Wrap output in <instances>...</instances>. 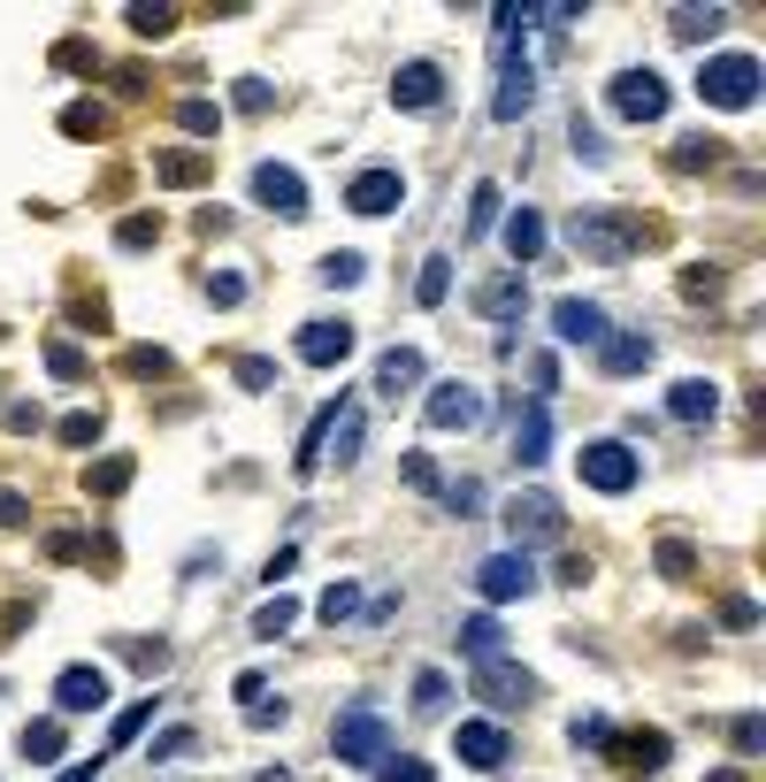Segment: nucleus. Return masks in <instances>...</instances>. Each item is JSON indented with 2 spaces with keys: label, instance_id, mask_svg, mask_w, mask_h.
Instances as JSON below:
<instances>
[{
  "label": "nucleus",
  "instance_id": "f257e3e1",
  "mask_svg": "<svg viewBox=\"0 0 766 782\" xmlns=\"http://www.w3.org/2000/svg\"><path fill=\"white\" fill-rule=\"evenodd\" d=\"M759 93H766L759 54H713V62L698 69V100H705V108H729V116H736V108H752Z\"/></svg>",
  "mask_w": 766,
  "mask_h": 782
},
{
  "label": "nucleus",
  "instance_id": "f03ea898",
  "mask_svg": "<svg viewBox=\"0 0 766 782\" xmlns=\"http://www.w3.org/2000/svg\"><path fill=\"white\" fill-rule=\"evenodd\" d=\"M384 744H391V729H384V706H376V698H353V706L337 714V729H330V752H337L345 768H376Z\"/></svg>",
  "mask_w": 766,
  "mask_h": 782
},
{
  "label": "nucleus",
  "instance_id": "7ed1b4c3",
  "mask_svg": "<svg viewBox=\"0 0 766 782\" xmlns=\"http://www.w3.org/2000/svg\"><path fill=\"white\" fill-rule=\"evenodd\" d=\"M568 238H575V254H591V261H628L636 238H644V223H636V215H606V207H591V215L568 223Z\"/></svg>",
  "mask_w": 766,
  "mask_h": 782
},
{
  "label": "nucleus",
  "instance_id": "20e7f679",
  "mask_svg": "<svg viewBox=\"0 0 766 782\" xmlns=\"http://www.w3.org/2000/svg\"><path fill=\"white\" fill-rule=\"evenodd\" d=\"M575 469H583V483H591V491H606V499H621V491H636V475H644V461H636V453H628L621 438H591Z\"/></svg>",
  "mask_w": 766,
  "mask_h": 782
},
{
  "label": "nucleus",
  "instance_id": "39448f33",
  "mask_svg": "<svg viewBox=\"0 0 766 782\" xmlns=\"http://www.w3.org/2000/svg\"><path fill=\"white\" fill-rule=\"evenodd\" d=\"M606 100H613L621 124H659V116H667V77H659V69H621Z\"/></svg>",
  "mask_w": 766,
  "mask_h": 782
},
{
  "label": "nucleus",
  "instance_id": "423d86ee",
  "mask_svg": "<svg viewBox=\"0 0 766 782\" xmlns=\"http://www.w3.org/2000/svg\"><path fill=\"white\" fill-rule=\"evenodd\" d=\"M475 591L483 599H529L537 591V560L529 553H490V560H475Z\"/></svg>",
  "mask_w": 766,
  "mask_h": 782
},
{
  "label": "nucleus",
  "instance_id": "0eeeda50",
  "mask_svg": "<svg viewBox=\"0 0 766 782\" xmlns=\"http://www.w3.org/2000/svg\"><path fill=\"white\" fill-rule=\"evenodd\" d=\"M498 54H506V62H498L506 77H498V100H490V116H498V124H521V116H529V100H537V77H529V54H514L506 39H498Z\"/></svg>",
  "mask_w": 766,
  "mask_h": 782
},
{
  "label": "nucleus",
  "instance_id": "6e6552de",
  "mask_svg": "<svg viewBox=\"0 0 766 782\" xmlns=\"http://www.w3.org/2000/svg\"><path fill=\"white\" fill-rule=\"evenodd\" d=\"M54 706H62V714H100V706H108V667H85V660L62 667V675H54Z\"/></svg>",
  "mask_w": 766,
  "mask_h": 782
},
{
  "label": "nucleus",
  "instance_id": "1a4fd4ad",
  "mask_svg": "<svg viewBox=\"0 0 766 782\" xmlns=\"http://www.w3.org/2000/svg\"><path fill=\"white\" fill-rule=\"evenodd\" d=\"M560 522H568V514H560V499H544V491H521V499L506 506V529H514L521 545H537V537H560Z\"/></svg>",
  "mask_w": 766,
  "mask_h": 782
},
{
  "label": "nucleus",
  "instance_id": "9d476101",
  "mask_svg": "<svg viewBox=\"0 0 766 782\" xmlns=\"http://www.w3.org/2000/svg\"><path fill=\"white\" fill-rule=\"evenodd\" d=\"M253 200L300 223V215H306V184H300V169H277V161H261V169H253Z\"/></svg>",
  "mask_w": 766,
  "mask_h": 782
},
{
  "label": "nucleus",
  "instance_id": "9b49d317",
  "mask_svg": "<svg viewBox=\"0 0 766 782\" xmlns=\"http://www.w3.org/2000/svg\"><path fill=\"white\" fill-rule=\"evenodd\" d=\"M345 200H353V215H391V207L407 200V176H399V169H360Z\"/></svg>",
  "mask_w": 766,
  "mask_h": 782
},
{
  "label": "nucleus",
  "instance_id": "f8f14e48",
  "mask_svg": "<svg viewBox=\"0 0 766 782\" xmlns=\"http://www.w3.org/2000/svg\"><path fill=\"white\" fill-rule=\"evenodd\" d=\"M537 683H529V667H506V660H475V698L483 706H521Z\"/></svg>",
  "mask_w": 766,
  "mask_h": 782
},
{
  "label": "nucleus",
  "instance_id": "ddd939ff",
  "mask_svg": "<svg viewBox=\"0 0 766 782\" xmlns=\"http://www.w3.org/2000/svg\"><path fill=\"white\" fill-rule=\"evenodd\" d=\"M552 338H568V345H606V308H598V300H560V308H552Z\"/></svg>",
  "mask_w": 766,
  "mask_h": 782
},
{
  "label": "nucleus",
  "instance_id": "4468645a",
  "mask_svg": "<svg viewBox=\"0 0 766 782\" xmlns=\"http://www.w3.org/2000/svg\"><path fill=\"white\" fill-rule=\"evenodd\" d=\"M606 752H621V760H628L636 775H659V768L675 760V744H667L659 729H613V744H606Z\"/></svg>",
  "mask_w": 766,
  "mask_h": 782
},
{
  "label": "nucleus",
  "instance_id": "2eb2a0df",
  "mask_svg": "<svg viewBox=\"0 0 766 782\" xmlns=\"http://www.w3.org/2000/svg\"><path fill=\"white\" fill-rule=\"evenodd\" d=\"M453 752L467 760V768H506V729L498 721H460V737H453Z\"/></svg>",
  "mask_w": 766,
  "mask_h": 782
},
{
  "label": "nucleus",
  "instance_id": "dca6fc26",
  "mask_svg": "<svg viewBox=\"0 0 766 782\" xmlns=\"http://www.w3.org/2000/svg\"><path fill=\"white\" fill-rule=\"evenodd\" d=\"M353 353V322H306L300 330V361L306 368H337Z\"/></svg>",
  "mask_w": 766,
  "mask_h": 782
},
{
  "label": "nucleus",
  "instance_id": "f3484780",
  "mask_svg": "<svg viewBox=\"0 0 766 782\" xmlns=\"http://www.w3.org/2000/svg\"><path fill=\"white\" fill-rule=\"evenodd\" d=\"M391 100H399V108H438V100H445V69H438V62H407V69L391 77Z\"/></svg>",
  "mask_w": 766,
  "mask_h": 782
},
{
  "label": "nucleus",
  "instance_id": "a211bd4d",
  "mask_svg": "<svg viewBox=\"0 0 766 782\" xmlns=\"http://www.w3.org/2000/svg\"><path fill=\"white\" fill-rule=\"evenodd\" d=\"M544 453H552V415H544V399H529L521 422H514V461L521 469H544Z\"/></svg>",
  "mask_w": 766,
  "mask_h": 782
},
{
  "label": "nucleus",
  "instance_id": "6ab92c4d",
  "mask_svg": "<svg viewBox=\"0 0 766 782\" xmlns=\"http://www.w3.org/2000/svg\"><path fill=\"white\" fill-rule=\"evenodd\" d=\"M483 415V392H467V384H438L430 392V430H467Z\"/></svg>",
  "mask_w": 766,
  "mask_h": 782
},
{
  "label": "nucleus",
  "instance_id": "aec40b11",
  "mask_svg": "<svg viewBox=\"0 0 766 782\" xmlns=\"http://www.w3.org/2000/svg\"><path fill=\"white\" fill-rule=\"evenodd\" d=\"M475 308L490 314V322H514V314L529 308V285H521V269H514V277H490V285H475Z\"/></svg>",
  "mask_w": 766,
  "mask_h": 782
},
{
  "label": "nucleus",
  "instance_id": "412c9836",
  "mask_svg": "<svg viewBox=\"0 0 766 782\" xmlns=\"http://www.w3.org/2000/svg\"><path fill=\"white\" fill-rule=\"evenodd\" d=\"M414 384H422V353H414V345H391V353L376 361V392L399 399V392H414Z\"/></svg>",
  "mask_w": 766,
  "mask_h": 782
},
{
  "label": "nucleus",
  "instance_id": "4be33fe9",
  "mask_svg": "<svg viewBox=\"0 0 766 782\" xmlns=\"http://www.w3.org/2000/svg\"><path fill=\"white\" fill-rule=\"evenodd\" d=\"M667 415H675V422H713V415H721V392L698 384V376H682V384L667 392Z\"/></svg>",
  "mask_w": 766,
  "mask_h": 782
},
{
  "label": "nucleus",
  "instance_id": "5701e85b",
  "mask_svg": "<svg viewBox=\"0 0 766 782\" xmlns=\"http://www.w3.org/2000/svg\"><path fill=\"white\" fill-rule=\"evenodd\" d=\"M644 361H651V338H644V330H621V338L606 330V345H598V368H606V376H628V368H644Z\"/></svg>",
  "mask_w": 766,
  "mask_h": 782
},
{
  "label": "nucleus",
  "instance_id": "b1692460",
  "mask_svg": "<svg viewBox=\"0 0 766 782\" xmlns=\"http://www.w3.org/2000/svg\"><path fill=\"white\" fill-rule=\"evenodd\" d=\"M506 254H514V269L544 254V215H537V207H514V215H506Z\"/></svg>",
  "mask_w": 766,
  "mask_h": 782
},
{
  "label": "nucleus",
  "instance_id": "393cba45",
  "mask_svg": "<svg viewBox=\"0 0 766 782\" xmlns=\"http://www.w3.org/2000/svg\"><path fill=\"white\" fill-rule=\"evenodd\" d=\"M460 652H467V660H498V652H506V622L467 614V622H460Z\"/></svg>",
  "mask_w": 766,
  "mask_h": 782
},
{
  "label": "nucleus",
  "instance_id": "a878e982",
  "mask_svg": "<svg viewBox=\"0 0 766 782\" xmlns=\"http://www.w3.org/2000/svg\"><path fill=\"white\" fill-rule=\"evenodd\" d=\"M15 752H23V760H31V768H54V760H62V721H31V729H23V744H15Z\"/></svg>",
  "mask_w": 766,
  "mask_h": 782
},
{
  "label": "nucleus",
  "instance_id": "bb28decb",
  "mask_svg": "<svg viewBox=\"0 0 766 782\" xmlns=\"http://www.w3.org/2000/svg\"><path fill=\"white\" fill-rule=\"evenodd\" d=\"M721 23H729V8H675L667 31H675V39H713Z\"/></svg>",
  "mask_w": 766,
  "mask_h": 782
},
{
  "label": "nucleus",
  "instance_id": "cd10ccee",
  "mask_svg": "<svg viewBox=\"0 0 766 782\" xmlns=\"http://www.w3.org/2000/svg\"><path fill=\"white\" fill-rule=\"evenodd\" d=\"M445 292H453V254H430V269H422L414 300H422V308H445Z\"/></svg>",
  "mask_w": 766,
  "mask_h": 782
},
{
  "label": "nucleus",
  "instance_id": "c85d7f7f",
  "mask_svg": "<svg viewBox=\"0 0 766 782\" xmlns=\"http://www.w3.org/2000/svg\"><path fill=\"white\" fill-rule=\"evenodd\" d=\"M729 744H736V760H759L766 752V721L759 714H736V721H729Z\"/></svg>",
  "mask_w": 766,
  "mask_h": 782
},
{
  "label": "nucleus",
  "instance_id": "c756f323",
  "mask_svg": "<svg viewBox=\"0 0 766 782\" xmlns=\"http://www.w3.org/2000/svg\"><path fill=\"white\" fill-rule=\"evenodd\" d=\"M123 483H131V453H108V461H100V469L85 475V491H100V499H116V491H123Z\"/></svg>",
  "mask_w": 766,
  "mask_h": 782
},
{
  "label": "nucleus",
  "instance_id": "7c9ffc66",
  "mask_svg": "<svg viewBox=\"0 0 766 782\" xmlns=\"http://www.w3.org/2000/svg\"><path fill=\"white\" fill-rule=\"evenodd\" d=\"M62 131H69V139H100V131H108V108H100V100H77V108L62 116Z\"/></svg>",
  "mask_w": 766,
  "mask_h": 782
},
{
  "label": "nucleus",
  "instance_id": "2f4dec72",
  "mask_svg": "<svg viewBox=\"0 0 766 782\" xmlns=\"http://www.w3.org/2000/svg\"><path fill=\"white\" fill-rule=\"evenodd\" d=\"M353 614H360V583H330L322 591V622L337 629V622H353Z\"/></svg>",
  "mask_w": 766,
  "mask_h": 782
},
{
  "label": "nucleus",
  "instance_id": "473e14b6",
  "mask_svg": "<svg viewBox=\"0 0 766 782\" xmlns=\"http://www.w3.org/2000/svg\"><path fill=\"white\" fill-rule=\"evenodd\" d=\"M54 62H62V69H77V77H100V46H85V39H62V46H54Z\"/></svg>",
  "mask_w": 766,
  "mask_h": 782
},
{
  "label": "nucleus",
  "instance_id": "72a5a7b5",
  "mask_svg": "<svg viewBox=\"0 0 766 782\" xmlns=\"http://www.w3.org/2000/svg\"><path fill=\"white\" fill-rule=\"evenodd\" d=\"M46 368H54L62 384H85V353H77L69 338H54V345H46Z\"/></svg>",
  "mask_w": 766,
  "mask_h": 782
},
{
  "label": "nucleus",
  "instance_id": "f704fd0d",
  "mask_svg": "<svg viewBox=\"0 0 766 782\" xmlns=\"http://www.w3.org/2000/svg\"><path fill=\"white\" fill-rule=\"evenodd\" d=\"M568 737H575L583 752H606V744H613V721H606V714H575V729H568Z\"/></svg>",
  "mask_w": 766,
  "mask_h": 782
},
{
  "label": "nucleus",
  "instance_id": "c9c22d12",
  "mask_svg": "<svg viewBox=\"0 0 766 782\" xmlns=\"http://www.w3.org/2000/svg\"><path fill=\"white\" fill-rule=\"evenodd\" d=\"M153 176H169V184H199V176H207V161H192V154H153Z\"/></svg>",
  "mask_w": 766,
  "mask_h": 782
},
{
  "label": "nucleus",
  "instance_id": "e433bc0d",
  "mask_svg": "<svg viewBox=\"0 0 766 782\" xmlns=\"http://www.w3.org/2000/svg\"><path fill=\"white\" fill-rule=\"evenodd\" d=\"M292 622H300V607H292V599H269V607L253 614V636H284Z\"/></svg>",
  "mask_w": 766,
  "mask_h": 782
},
{
  "label": "nucleus",
  "instance_id": "4c0bfd02",
  "mask_svg": "<svg viewBox=\"0 0 766 782\" xmlns=\"http://www.w3.org/2000/svg\"><path fill=\"white\" fill-rule=\"evenodd\" d=\"M176 124H184L192 139H215V131H223V116H215L207 100H184V108H176Z\"/></svg>",
  "mask_w": 766,
  "mask_h": 782
},
{
  "label": "nucleus",
  "instance_id": "58836bf2",
  "mask_svg": "<svg viewBox=\"0 0 766 782\" xmlns=\"http://www.w3.org/2000/svg\"><path fill=\"white\" fill-rule=\"evenodd\" d=\"M445 698H453V683H445L438 667H422V675H414V706H422V714H438Z\"/></svg>",
  "mask_w": 766,
  "mask_h": 782
},
{
  "label": "nucleus",
  "instance_id": "ea45409f",
  "mask_svg": "<svg viewBox=\"0 0 766 782\" xmlns=\"http://www.w3.org/2000/svg\"><path fill=\"white\" fill-rule=\"evenodd\" d=\"M376 782H438L430 760H376Z\"/></svg>",
  "mask_w": 766,
  "mask_h": 782
},
{
  "label": "nucleus",
  "instance_id": "a19ab883",
  "mask_svg": "<svg viewBox=\"0 0 766 782\" xmlns=\"http://www.w3.org/2000/svg\"><path fill=\"white\" fill-rule=\"evenodd\" d=\"M153 721V706H131V714H116V737H108V752H123V744H139Z\"/></svg>",
  "mask_w": 766,
  "mask_h": 782
},
{
  "label": "nucleus",
  "instance_id": "79ce46f5",
  "mask_svg": "<svg viewBox=\"0 0 766 782\" xmlns=\"http://www.w3.org/2000/svg\"><path fill=\"white\" fill-rule=\"evenodd\" d=\"M161 238V215H123L116 223V246H153Z\"/></svg>",
  "mask_w": 766,
  "mask_h": 782
},
{
  "label": "nucleus",
  "instance_id": "37998d69",
  "mask_svg": "<svg viewBox=\"0 0 766 782\" xmlns=\"http://www.w3.org/2000/svg\"><path fill=\"white\" fill-rule=\"evenodd\" d=\"M360 277H368L360 254H330V261H322V285H360Z\"/></svg>",
  "mask_w": 766,
  "mask_h": 782
},
{
  "label": "nucleus",
  "instance_id": "c03bdc74",
  "mask_svg": "<svg viewBox=\"0 0 766 782\" xmlns=\"http://www.w3.org/2000/svg\"><path fill=\"white\" fill-rule=\"evenodd\" d=\"M207 300H215V308H238V300H246V277H238V269H215V277H207Z\"/></svg>",
  "mask_w": 766,
  "mask_h": 782
},
{
  "label": "nucleus",
  "instance_id": "a18cd8bd",
  "mask_svg": "<svg viewBox=\"0 0 766 782\" xmlns=\"http://www.w3.org/2000/svg\"><path fill=\"white\" fill-rule=\"evenodd\" d=\"M284 714H292V706H284V698H269V690L246 706V721H253V729H284Z\"/></svg>",
  "mask_w": 766,
  "mask_h": 782
},
{
  "label": "nucleus",
  "instance_id": "49530a36",
  "mask_svg": "<svg viewBox=\"0 0 766 782\" xmlns=\"http://www.w3.org/2000/svg\"><path fill=\"white\" fill-rule=\"evenodd\" d=\"M445 506H453V514H483V483H467V475L445 483Z\"/></svg>",
  "mask_w": 766,
  "mask_h": 782
},
{
  "label": "nucleus",
  "instance_id": "de8ad7c7",
  "mask_svg": "<svg viewBox=\"0 0 766 782\" xmlns=\"http://www.w3.org/2000/svg\"><path fill=\"white\" fill-rule=\"evenodd\" d=\"M399 475H407L414 491H438V461H430V453H407V461H399Z\"/></svg>",
  "mask_w": 766,
  "mask_h": 782
},
{
  "label": "nucleus",
  "instance_id": "09e8293b",
  "mask_svg": "<svg viewBox=\"0 0 766 782\" xmlns=\"http://www.w3.org/2000/svg\"><path fill=\"white\" fill-rule=\"evenodd\" d=\"M498 223V184H475V215H467V231H490Z\"/></svg>",
  "mask_w": 766,
  "mask_h": 782
},
{
  "label": "nucleus",
  "instance_id": "8fccbe9b",
  "mask_svg": "<svg viewBox=\"0 0 766 782\" xmlns=\"http://www.w3.org/2000/svg\"><path fill=\"white\" fill-rule=\"evenodd\" d=\"M238 384H246V392H269V384H277V368H269L261 353H246V361H238Z\"/></svg>",
  "mask_w": 766,
  "mask_h": 782
},
{
  "label": "nucleus",
  "instance_id": "3c124183",
  "mask_svg": "<svg viewBox=\"0 0 766 782\" xmlns=\"http://www.w3.org/2000/svg\"><path fill=\"white\" fill-rule=\"evenodd\" d=\"M100 438V415H62V446H93Z\"/></svg>",
  "mask_w": 766,
  "mask_h": 782
},
{
  "label": "nucleus",
  "instance_id": "603ef678",
  "mask_svg": "<svg viewBox=\"0 0 766 782\" xmlns=\"http://www.w3.org/2000/svg\"><path fill=\"white\" fill-rule=\"evenodd\" d=\"M192 744H199V737H192V729H161V737H153V760H184V752H192Z\"/></svg>",
  "mask_w": 766,
  "mask_h": 782
},
{
  "label": "nucleus",
  "instance_id": "864d4df0",
  "mask_svg": "<svg viewBox=\"0 0 766 782\" xmlns=\"http://www.w3.org/2000/svg\"><path fill=\"white\" fill-rule=\"evenodd\" d=\"M23 522H31V499H23V491H8V483H0V529H23Z\"/></svg>",
  "mask_w": 766,
  "mask_h": 782
},
{
  "label": "nucleus",
  "instance_id": "5fc2aeb1",
  "mask_svg": "<svg viewBox=\"0 0 766 782\" xmlns=\"http://www.w3.org/2000/svg\"><path fill=\"white\" fill-rule=\"evenodd\" d=\"M721 629H736V636L759 629V607H752V599H729V607H721Z\"/></svg>",
  "mask_w": 766,
  "mask_h": 782
},
{
  "label": "nucleus",
  "instance_id": "6e6d98bb",
  "mask_svg": "<svg viewBox=\"0 0 766 782\" xmlns=\"http://www.w3.org/2000/svg\"><path fill=\"white\" fill-rule=\"evenodd\" d=\"M230 100H238V108H269L277 93H269V77H238V93H230Z\"/></svg>",
  "mask_w": 766,
  "mask_h": 782
},
{
  "label": "nucleus",
  "instance_id": "4d7b16f0",
  "mask_svg": "<svg viewBox=\"0 0 766 782\" xmlns=\"http://www.w3.org/2000/svg\"><path fill=\"white\" fill-rule=\"evenodd\" d=\"M659 576H690V545H682V537L659 545Z\"/></svg>",
  "mask_w": 766,
  "mask_h": 782
},
{
  "label": "nucleus",
  "instance_id": "13d9d810",
  "mask_svg": "<svg viewBox=\"0 0 766 782\" xmlns=\"http://www.w3.org/2000/svg\"><path fill=\"white\" fill-rule=\"evenodd\" d=\"M169 23H176V15H169V8H131V31H147V39H161V31H169Z\"/></svg>",
  "mask_w": 766,
  "mask_h": 782
},
{
  "label": "nucleus",
  "instance_id": "bf43d9fd",
  "mask_svg": "<svg viewBox=\"0 0 766 782\" xmlns=\"http://www.w3.org/2000/svg\"><path fill=\"white\" fill-rule=\"evenodd\" d=\"M46 553H54V560H77V553H85V537H77V529H54V537H46Z\"/></svg>",
  "mask_w": 766,
  "mask_h": 782
},
{
  "label": "nucleus",
  "instance_id": "052dcab7",
  "mask_svg": "<svg viewBox=\"0 0 766 782\" xmlns=\"http://www.w3.org/2000/svg\"><path fill=\"white\" fill-rule=\"evenodd\" d=\"M292 568H300V545H277V560H269V568H261V576H269V583H284V576H292Z\"/></svg>",
  "mask_w": 766,
  "mask_h": 782
},
{
  "label": "nucleus",
  "instance_id": "680f3d73",
  "mask_svg": "<svg viewBox=\"0 0 766 782\" xmlns=\"http://www.w3.org/2000/svg\"><path fill=\"white\" fill-rule=\"evenodd\" d=\"M698 161H713V147H705V139H682V147H675V169H698Z\"/></svg>",
  "mask_w": 766,
  "mask_h": 782
},
{
  "label": "nucleus",
  "instance_id": "e2e57ef3",
  "mask_svg": "<svg viewBox=\"0 0 766 782\" xmlns=\"http://www.w3.org/2000/svg\"><path fill=\"white\" fill-rule=\"evenodd\" d=\"M705 782H744V775H736V768H713V775H705Z\"/></svg>",
  "mask_w": 766,
  "mask_h": 782
}]
</instances>
